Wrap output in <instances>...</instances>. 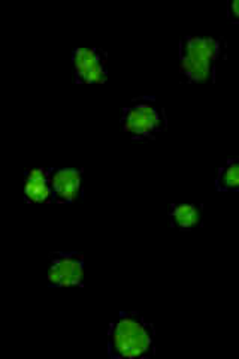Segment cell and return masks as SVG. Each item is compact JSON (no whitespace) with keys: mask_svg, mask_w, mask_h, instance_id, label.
I'll return each instance as SVG.
<instances>
[{"mask_svg":"<svg viewBox=\"0 0 239 359\" xmlns=\"http://www.w3.org/2000/svg\"><path fill=\"white\" fill-rule=\"evenodd\" d=\"M84 278V256L75 252L54 253L48 268V282L54 286H81Z\"/></svg>","mask_w":239,"mask_h":359,"instance_id":"4","label":"cell"},{"mask_svg":"<svg viewBox=\"0 0 239 359\" xmlns=\"http://www.w3.org/2000/svg\"><path fill=\"white\" fill-rule=\"evenodd\" d=\"M163 107L153 97L135 99L123 109L121 126L133 140H151L166 129Z\"/></svg>","mask_w":239,"mask_h":359,"instance_id":"3","label":"cell"},{"mask_svg":"<svg viewBox=\"0 0 239 359\" xmlns=\"http://www.w3.org/2000/svg\"><path fill=\"white\" fill-rule=\"evenodd\" d=\"M53 168H36L25 175V195L30 202L45 204L54 202V192L51 186Z\"/></svg>","mask_w":239,"mask_h":359,"instance_id":"7","label":"cell"},{"mask_svg":"<svg viewBox=\"0 0 239 359\" xmlns=\"http://www.w3.org/2000/svg\"><path fill=\"white\" fill-rule=\"evenodd\" d=\"M74 72L78 83L102 84L108 78V59L97 48H78L72 55Z\"/></svg>","mask_w":239,"mask_h":359,"instance_id":"5","label":"cell"},{"mask_svg":"<svg viewBox=\"0 0 239 359\" xmlns=\"http://www.w3.org/2000/svg\"><path fill=\"white\" fill-rule=\"evenodd\" d=\"M202 217V208L198 204H174L169 211L170 224L183 232L196 228Z\"/></svg>","mask_w":239,"mask_h":359,"instance_id":"8","label":"cell"},{"mask_svg":"<svg viewBox=\"0 0 239 359\" xmlns=\"http://www.w3.org/2000/svg\"><path fill=\"white\" fill-rule=\"evenodd\" d=\"M223 48V42L217 38L189 36L181 41L179 69L187 81L195 84L211 83Z\"/></svg>","mask_w":239,"mask_h":359,"instance_id":"2","label":"cell"},{"mask_svg":"<svg viewBox=\"0 0 239 359\" xmlns=\"http://www.w3.org/2000/svg\"><path fill=\"white\" fill-rule=\"evenodd\" d=\"M215 187L220 192H239V157L229 159L220 168Z\"/></svg>","mask_w":239,"mask_h":359,"instance_id":"9","label":"cell"},{"mask_svg":"<svg viewBox=\"0 0 239 359\" xmlns=\"http://www.w3.org/2000/svg\"><path fill=\"white\" fill-rule=\"evenodd\" d=\"M229 20L239 22V0H233L229 4Z\"/></svg>","mask_w":239,"mask_h":359,"instance_id":"10","label":"cell"},{"mask_svg":"<svg viewBox=\"0 0 239 359\" xmlns=\"http://www.w3.org/2000/svg\"><path fill=\"white\" fill-rule=\"evenodd\" d=\"M51 186L54 202L72 204L83 192V171L76 168H53Z\"/></svg>","mask_w":239,"mask_h":359,"instance_id":"6","label":"cell"},{"mask_svg":"<svg viewBox=\"0 0 239 359\" xmlns=\"http://www.w3.org/2000/svg\"><path fill=\"white\" fill-rule=\"evenodd\" d=\"M156 332L141 314L123 311L109 325L108 355L112 359H139L154 355Z\"/></svg>","mask_w":239,"mask_h":359,"instance_id":"1","label":"cell"}]
</instances>
